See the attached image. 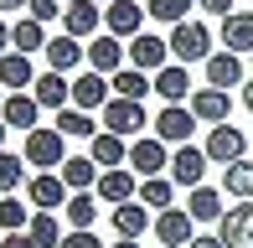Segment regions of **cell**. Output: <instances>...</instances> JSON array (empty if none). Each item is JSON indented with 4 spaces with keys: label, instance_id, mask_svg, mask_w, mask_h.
<instances>
[{
    "label": "cell",
    "instance_id": "1",
    "mask_svg": "<svg viewBox=\"0 0 253 248\" xmlns=\"http://www.w3.org/2000/svg\"><path fill=\"white\" fill-rule=\"evenodd\" d=\"M170 57H176L181 67H186V62H207V57H212V31H207L202 21L170 26Z\"/></svg>",
    "mask_w": 253,
    "mask_h": 248
},
{
    "label": "cell",
    "instance_id": "2",
    "mask_svg": "<svg viewBox=\"0 0 253 248\" xmlns=\"http://www.w3.org/2000/svg\"><path fill=\"white\" fill-rule=\"evenodd\" d=\"M62 140H67V134H57V129H47V124H37V129L26 134V145H21V161H26V165H57V171H62V161H67Z\"/></svg>",
    "mask_w": 253,
    "mask_h": 248
},
{
    "label": "cell",
    "instance_id": "3",
    "mask_svg": "<svg viewBox=\"0 0 253 248\" xmlns=\"http://www.w3.org/2000/svg\"><path fill=\"white\" fill-rule=\"evenodd\" d=\"M202 150H207V161H212V165H238V161H243V150H248V134L238 129V124H217V129L207 134Z\"/></svg>",
    "mask_w": 253,
    "mask_h": 248
},
{
    "label": "cell",
    "instance_id": "4",
    "mask_svg": "<svg viewBox=\"0 0 253 248\" xmlns=\"http://www.w3.org/2000/svg\"><path fill=\"white\" fill-rule=\"evenodd\" d=\"M145 124H150V119H145V104H134V98H109V104H103V129L119 134V140L140 134Z\"/></svg>",
    "mask_w": 253,
    "mask_h": 248
},
{
    "label": "cell",
    "instance_id": "5",
    "mask_svg": "<svg viewBox=\"0 0 253 248\" xmlns=\"http://www.w3.org/2000/svg\"><path fill=\"white\" fill-rule=\"evenodd\" d=\"M166 165H170L166 140H155V134H140V140L129 145V171H134V176H145V181H150V176H160Z\"/></svg>",
    "mask_w": 253,
    "mask_h": 248
},
{
    "label": "cell",
    "instance_id": "6",
    "mask_svg": "<svg viewBox=\"0 0 253 248\" xmlns=\"http://www.w3.org/2000/svg\"><path fill=\"white\" fill-rule=\"evenodd\" d=\"M191 129H197V114L186 104H166L155 114V140H166V145H191Z\"/></svg>",
    "mask_w": 253,
    "mask_h": 248
},
{
    "label": "cell",
    "instance_id": "7",
    "mask_svg": "<svg viewBox=\"0 0 253 248\" xmlns=\"http://www.w3.org/2000/svg\"><path fill=\"white\" fill-rule=\"evenodd\" d=\"M207 150H197V145H176V155H170V181L176 186H186V191H197L202 186V176H207Z\"/></svg>",
    "mask_w": 253,
    "mask_h": 248
},
{
    "label": "cell",
    "instance_id": "8",
    "mask_svg": "<svg viewBox=\"0 0 253 248\" xmlns=\"http://www.w3.org/2000/svg\"><path fill=\"white\" fill-rule=\"evenodd\" d=\"M155 238L166 248H191V238H197V222H191L186 207H166L155 217Z\"/></svg>",
    "mask_w": 253,
    "mask_h": 248
},
{
    "label": "cell",
    "instance_id": "9",
    "mask_svg": "<svg viewBox=\"0 0 253 248\" xmlns=\"http://www.w3.org/2000/svg\"><path fill=\"white\" fill-rule=\"evenodd\" d=\"M217 238L227 248H253V202H238V207L222 212V222H217Z\"/></svg>",
    "mask_w": 253,
    "mask_h": 248
},
{
    "label": "cell",
    "instance_id": "10",
    "mask_svg": "<svg viewBox=\"0 0 253 248\" xmlns=\"http://www.w3.org/2000/svg\"><path fill=\"white\" fill-rule=\"evenodd\" d=\"M103 26H109V37H140V26H145V5L140 0H114V5H103Z\"/></svg>",
    "mask_w": 253,
    "mask_h": 248
},
{
    "label": "cell",
    "instance_id": "11",
    "mask_svg": "<svg viewBox=\"0 0 253 248\" xmlns=\"http://www.w3.org/2000/svg\"><path fill=\"white\" fill-rule=\"evenodd\" d=\"M129 67H140V73H160V67H170V41L140 31V37L129 41Z\"/></svg>",
    "mask_w": 253,
    "mask_h": 248
},
{
    "label": "cell",
    "instance_id": "12",
    "mask_svg": "<svg viewBox=\"0 0 253 248\" xmlns=\"http://www.w3.org/2000/svg\"><path fill=\"white\" fill-rule=\"evenodd\" d=\"M67 197H73V191H67L62 176H52V171H42V176H31V181H26V202H31V212L67 207Z\"/></svg>",
    "mask_w": 253,
    "mask_h": 248
},
{
    "label": "cell",
    "instance_id": "13",
    "mask_svg": "<svg viewBox=\"0 0 253 248\" xmlns=\"http://www.w3.org/2000/svg\"><path fill=\"white\" fill-rule=\"evenodd\" d=\"M31 98H37L42 109H57V114H62V109H73V83L47 67V73H37V83H31Z\"/></svg>",
    "mask_w": 253,
    "mask_h": 248
},
{
    "label": "cell",
    "instance_id": "14",
    "mask_svg": "<svg viewBox=\"0 0 253 248\" xmlns=\"http://www.w3.org/2000/svg\"><path fill=\"white\" fill-rule=\"evenodd\" d=\"M191 114H197V124H227V114H233V98L222 93V88H197V93H191Z\"/></svg>",
    "mask_w": 253,
    "mask_h": 248
},
{
    "label": "cell",
    "instance_id": "15",
    "mask_svg": "<svg viewBox=\"0 0 253 248\" xmlns=\"http://www.w3.org/2000/svg\"><path fill=\"white\" fill-rule=\"evenodd\" d=\"M88 161L103 165V171H119V165H129V140H119V134L98 129L93 140H88Z\"/></svg>",
    "mask_w": 253,
    "mask_h": 248
},
{
    "label": "cell",
    "instance_id": "16",
    "mask_svg": "<svg viewBox=\"0 0 253 248\" xmlns=\"http://www.w3.org/2000/svg\"><path fill=\"white\" fill-rule=\"evenodd\" d=\"M98 21H103V10L93 5V0H73V5L62 10V37L83 41V37H93V31H98Z\"/></svg>",
    "mask_w": 253,
    "mask_h": 248
},
{
    "label": "cell",
    "instance_id": "17",
    "mask_svg": "<svg viewBox=\"0 0 253 248\" xmlns=\"http://www.w3.org/2000/svg\"><path fill=\"white\" fill-rule=\"evenodd\" d=\"M0 119H5V129H37V119H42V104L31 93H5V104H0Z\"/></svg>",
    "mask_w": 253,
    "mask_h": 248
},
{
    "label": "cell",
    "instance_id": "18",
    "mask_svg": "<svg viewBox=\"0 0 253 248\" xmlns=\"http://www.w3.org/2000/svg\"><path fill=\"white\" fill-rule=\"evenodd\" d=\"M109 98H114V88L103 83V73H83V78H73V109L93 114V109H103Z\"/></svg>",
    "mask_w": 253,
    "mask_h": 248
},
{
    "label": "cell",
    "instance_id": "19",
    "mask_svg": "<svg viewBox=\"0 0 253 248\" xmlns=\"http://www.w3.org/2000/svg\"><path fill=\"white\" fill-rule=\"evenodd\" d=\"M233 83H248L243 78V57H238V52H212V57H207V88H233Z\"/></svg>",
    "mask_w": 253,
    "mask_h": 248
},
{
    "label": "cell",
    "instance_id": "20",
    "mask_svg": "<svg viewBox=\"0 0 253 248\" xmlns=\"http://www.w3.org/2000/svg\"><path fill=\"white\" fill-rule=\"evenodd\" d=\"M93 191H98L103 202H114V207H124V202L140 197V186H134V171H129V165H119V171H103Z\"/></svg>",
    "mask_w": 253,
    "mask_h": 248
},
{
    "label": "cell",
    "instance_id": "21",
    "mask_svg": "<svg viewBox=\"0 0 253 248\" xmlns=\"http://www.w3.org/2000/svg\"><path fill=\"white\" fill-rule=\"evenodd\" d=\"M31 83H37V67H31V57L5 52V57H0V88H5V93H26Z\"/></svg>",
    "mask_w": 253,
    "mask_h": 248
},
{
    "label": "cell",
    "instance_id": "22",
    "mask_svg": "<svg viewBox=\"0 0 253 248\" xmlns=\"http://www.w3.org/2000/svg\"><path fill=\"white\" fill-rule=\"evenodd\" d=\"M155 93L166 98V104H191V78H186V67H181V62L160 67V73H155Z\"/></svg>",
    "mask_w": 253,
    "mask_h": 248
},
{
    "label": "cell",
    "instance_id": "23",
    "mask_svg": "<svg viewBox=\"0 0 253 248\" xmlns=\"http://www.w3.org/2000/svg\"><path fill=\"white\" fill-rule=\"evenodd\" d=\"M88 67L114 78V73L124 67V41H119V37H98V41H88Z\"/></svg>",
    "mask_w": 253,
    "mask_h": 248
},
{
    "label": "cell",
    "instance_id": "24",
    "mask_svg": "<svg viewBox=\"0 0 253 248\" xmlns=\"http://www.w3.org/2000/svg\"><path fill=\"white\" fill-rule=\"evenodd\" d=\"M222 52H253V16L248 10H233V16L222 21Z\"/></svg>",
    "mask_w": 253,
    "mask_h": 248
},
{
    "label": "cell",
    "instance_id": "25",
    "mask_svg": "<svg viewBox=\"0 0 253 248\" xmlns=\"http://www.w3.org/2000/svg\"><path fill=\"white\" fill-rule=\"evenodd\" d=\"M145 228H155V217L145 212V202H124V207H114V233H119V238L134 243Z\"/></svg>",
    "mask_w": 253,
    "mask_h": 248
},
{
    "label": "cell",
    "instance_id": "26",
    "mask_svg": "<svg viewBox=\"0 0 253 248\" xmlns=\"http://www.w3.org/2000/svg\"><path fill=\"white\" fill-rule=\"evenodd\" d=\"M10 52H21V57H31V52H47V26L31 16H21L16 26H10Z\"/></svg>",
    "mask_w": 253,
    "mask_h": 248
},
{
    "label": "cell",
    "instance_id": "27",
    "mask_svg": "<svg viewBox=\"0 0 253 248\" xmlns=\"http://www.w3.org/2000/svg\"><path fill=\"white\" fill-rule=\"evenodd\" d=\"M57 176H62V186H67V191H88V186H98V176H103V171L88 161V155H67Z\"/></svg>",
    "mask_w": 253,
    "mask_h": 248
},
{
    "label": "cell",
    "instance_id": "28",
    "mask_svg": "<svg viewBox=\"0 0 253 248\" xmlns=\"http://www.w3.org/2000/svg\"><path fill=\"white\" fill-rule=\"evenodd\" d=\"M83 57H88V47L73 41V37H52L47 41V67H52V73H73Z\"/></svg>",
    "mask_w": 253,
    "mask_h": 248
},
{
    "label": "cell",
    "instance_id": "29",
    "mask_svg": "<svg viewBox=\"0 0 253 248\" xmlns=\"http://www.w3.org/2000/svg\"><path fill=\"white\" fill-rule=\"evenodd\" d=\"M186 212H191V222H222V191H212V186H197L186 197Z\"/></svg>",
    "mask_w": 253,
    "mask_h": 248
},
{
    "label": "cell",
    "instance_id": "30",
    "mask_svg": "<svg viewBox=\"0 0 253 248\" xmlns=\"http://www.w3.org/2000/svg\"><path fill=\"white\" fill-rule=\"evenodd\" d=\"M109 88H114V98H134V104H140V98L155 88V78H145L140 67H119V73L109 78Z\"/></svg>",
    "mask_w": 253,
    "mask_h": 248
},
{
    "label": "cell",
    "instance_id": "31",
    "mask_svg": "<svg viewBox=\"0 0 253 248\" xmlns=\"http://www.w3.org/2000/svg\"><path fill=\"white\" fill-rule=\"evenodd\" d=\"M62 212H67V222H73V233H93V222H98V202H93V191H73Z\"/></svg>",
    "mask_w": 253,
    "mask_h": 248
},
{
    "label": "cell",
    "instance_id": "32",
    "mask_svg": "<svg viewBox=\"0 0 253 248\" xmlns=\"http://www.w3.org/2000/svg\"><path fill=\"white\" fill-rule=\"evenodd\" d=\"M26 238H31V248H62V228H57L52 212H31Z\"/></svg>",
    "mask_w": 253,
    "mask_h": 248
},
{
    "label": "cell",
    "instance_id": "33",
    "mask_svg": "<svg viewBox=\"0 0 253 248\" xmlns=\"http://www.w3.org/2000/svg\"><path fill=\"white\" fill-rule=\"evenodd\" d=\"M57 134H73V140H93L98 134V124L83 114V109H62V114H57V124H52Z\"/></svg>",
    "mask_w": 253,
    "mask_h": 248
},
{
    "label": "cell",
    "instance_id": "34",
    "mask_svg": "<svg viewBox=\"0 0 253 248\" xmlns=\"http://www.w3.org/2000/svg\"><path fill=\"white\" fill-rule=\"evenodd\" d=\"M227 197H238V202H253V161H238V165H227Z\"/></svg>",
    "mask_w": 253,
    "mask_h": 248
},
{
    "label": "cell",
    "instance_id": "35",
    "mask_svg": "<svg viewBox=\"0 0 253 248\" xmlns=\"http://www.w3.org/2000/svg\"><path fill=\"white\" fill-rule=\"evenodd\" d=\"M191 5H197V0H145V10H150L155 21H170V26L191 21Z\"/></svg>",
    "mask_w": 253,
    "mask_h": 248
},
{
    "label": "cell",
    "instance_id": "36",
    "mask_svg": "<svg viewBox=\"0 0 253 248\" xmlns=\"http://www.w3.org/2000/svg\"><path fill=\"white\" fill-rule=\"evenodd\" d=\"M31 228V207H21L16 197H0V233H26Z\"/></svg>",
    "mask_w": 253,
    "mask_h": 248
},
{
    "label": "cell",
    "instance_id": "37",
    "mask_svg": "<svg viewBox=\"0 0 253 248\" xmlns=\"http://www.w3.org/2000/svg\"><path fill=\"white\" fill-rule=\"evenodd\" d=\"M140 202H145V207H170V181H166V176L140 181Z\"/></svg>",
    "mask_w": 253,
    "mask_h": 248
},
{
    "label": "cell",
    "instance_id": "38",
    "mask_svg": "<svg viewBox=\"0 0 253 248\" xmlns=\"http://www.w3.org/2000/svg\"><path fill=\"white\" fill-rule=\"evenodd\" d=\"M16 186H21V155L0 150V197H10Z\"/></svg>",
    "mask_w": 253,
    "mask_h": 248
},
{
    "label": "cell",
    "instance_id": "39",
    "mask_svg": "<svg viewBox=\"0 0 253 248\" xmlns=\"http://www.w3.org/2000/svg\"><path fill=\"white\" fill-rule=\"evenodd\" d=\"M62 10H67L62 0H31V5H26V16H31V21H42V26H47V21H57V16H62Z\"/></svg>",
    "mask_w": 253,
    "mask_h": 248
},
{
    "label": "cell",
    "instance_id": "40",
    "mask_svg": "<svg viewBox=\"0 0 253 248\" xmlns=\"http://www.w3.org/2000/svg\"><path fill=\"white\" fill-rule=\"evenodd\" d=\"M197 5L207 10V16H217V21H227V16H233V10H238L233 0H197Z\"/></svg>",
    "mask_w": 253,
    "mask_h": 248
},
{
    "label": "cell",
    "instance_id": "41",
    "mask_svg": "<svg viewBox=\"0 0 253 248\" xmlns=\"http://www.w3.org/2000/svg\"><path fill=\"white\" fill-rule=\"evenodd\" d=\"M62 248H103V243L93 238V233H67V238H62Z\"/></svg>",
    "mask_w": 253,
    "mask_h": 248
},
{
    "label": "cell",
    "instance_id": "42",
    "mask_svg": "<svg viewBox=\"0 0 253 248\" xmlns=\"http://www.w3.org/2000/svg\"><path fill=\"white\" fill-rule=\"evenodd\" d=\"M0 248H31V238H26V233H5V238H0Z\"/></svg>",
    "mask_w": 253,
    "mask_h": 248
},
{
    "label": "cell",
    "instance_id": "43",
    "mask_svg": "<svg viewBox=\"0 0 253 248\" xmlns=\"http://www.w3.org/2000/svg\"><path fill=\"white\" fill-rule=\"evenodd\" d=\"M31 0H0V10H5V16H16V10H26Z\"/></svg>",
    "mask_w": 253,
    "mask_h": 248
},
{
    "label": "cell",
    "instance_id": "44",
    "mask_svg": "<svg viewBox=\"0 0 253 248\" xmlns=\"http://www.w3.org/2000/svg\"><path fill=\"white\" fill-rule=\"evenodd\" d=\"M10 52V26H5V16H0V57Z\"/></svg>",
    "mask_w": 253,
    "mask_h": 248
},
{
    "label": "cell",
    "instance_id": "45",
    "mask_svg": "<svg viewBox=\"0 0 253 248\" xmlns=\"http://www.w3.org/2000/svg\"><path fill=\"white\" fill-rule=\"evenodd\" d=\"M191 248H227L222 238H191Z\"/></svg>",
    "mask_w": 253,
    "mask_h": 248
},
{
    "label": "cell",
    "instance_id": "46",
    "mask_svg": "<svg viewBox=\"0 0 253 248\" xmlns=\"http://www.w3.org/2000/svg\"><path fill=\"white\" fill-rule=\"evenodd\" d=\"M243 104L253 109V78H248V83H243Z\"/></svg>",
    "mask_w": 253,
    "mask_h": 248
},
{
    "label": "cell",
    "instance_id": "47",
    "mask_svg": "<svg viewBox=\"0 0 253 248\" xmlns=\"http://www.w3.org/2000/svg\"><path fill=\"white\" fill-rule=\"evenodd\" d=\"M114 248H140V243H129V238H119V243H114Z\"/></svg>",
    "mask_w": 253,
    "mask_h": 248
},
{
    "label": "cell",
    "instance_id": "48",
    "mask_svg": "<svg viewBox=\"0 0 253 248\" xmlns=\"http://www.w3.org/2000/svg\"><path fill=\"white\" fill-rule=\"evenodd\" d=\"M0 150H5V119H0Z\"/></svg>",
    "mask_w": 253,
    "mask_h": 248
},
{
    "label": "cell",
    "instance_id": "49",
    "mask_svg": "<svg viewBox=\"0 0 253 248\" xmlns=\"http://www.w3.org/2000/svg\"><path fill=\"white\" fill-rule=\"evenodd\" d=\"M0 104H5V88H0Z\"/></svg>",
    "mask_w": 253,
    "mask_h": 248
},
{
    "label": "cell",
    "instance_id": "50",
    "mask_svg": "<svg viewBox=\"0 0 253 248\" xmlns=\"http://www.w3.org/2000/svg\"><path fill=\"white\" fill-rule=\"evenodd\" d=\"M93 5H98V0H93ZM103 5H114V0H103Z\"/></svg>",
    "mask_w": 253,
    "mask_h": 248
},
{
    "label": "cell",
    "instance_id": "51",
    "mask_svg": "<svg viewBox=\"0 0 253 248\" xmlns=\"http://www.w3.org/2000/svg\"><path fill=\"white\" fill-rule=\"evenodd\" d=\"M67 5H73V0H67Z\"/></svg>",
    "mask_w": 253,
    "mask_h": 248
}]
</instances>
